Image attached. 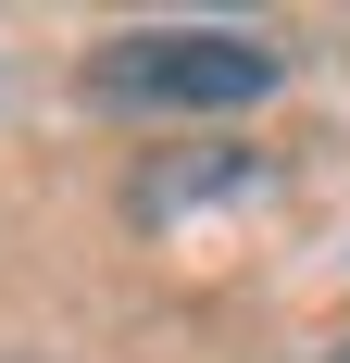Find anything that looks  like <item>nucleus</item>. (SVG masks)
Here are the masks:
<instances>
[{
  "instance_id": "f257e3e1",
  "label": "nucleus",
  "mask_w": 350,
  "mask_h": 363,
  "mask_svg": "<svg viewBox=\"0 0 350 363\" xmlns=\"http://www.w3.org/2000/svg\"><path fill=\"white\" fill-rule=\"evenodd\" d=\"M88 88L113 113H225V101L276 88V50L263 38H213V26H150V38L88 50Z\"/></svg>"
},
{
  "instance_id": "f03ea898",
  "label": "nucleus",
  "mask_w": 350,
  "mask_h": 363,
  "mask_svg": "<svg viewBox=\"0 0 350 363\" xmlns=\"http://www.w3.org/2000/svg\"><path fill=\"white\" fill-rule=\"evenodd\" d=\"M313 363H350V351H313Z\"/></svg>"
}]
</instances>
